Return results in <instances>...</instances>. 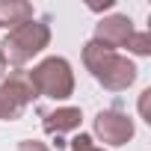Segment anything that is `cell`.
I'll return each mask as SVG.
<instances>
[{"instance_id":"obj_2","label":"cell","mask_w":151,"mask_h":151,"mask_svg":"<svg viewBox=\"0 0 151 151\" xmlns=\"http://www.w3.org/2000/svg\"><path fill=\"white\" fill-rule=\"evenodd\" d=\"M30 80L36 86L39 98H50V101H68L74 95V68L65 56H45L39 65H33Z\"/></svg>"},{"instance_id":"obj_5","label":"cell","mask_w":151,"mask_h":151,"mask_svg":"<svg viewBox=\"0 0 151 151\" xmlns=\"http://www.w3.org/2000/svg\"><path fill=\"white\" fill-rule=\"evenodd\" d=\"M136 74H139V68L133 65V59H127L124 53L113 50V53L95 68L92 77H95L107 92H124V89H130V86L136 83Z\"/></svg>"},{"instance_id":"obj_8","label":"cell","mask_w":151,"mask_h":151,"mask_svg":"<svg viewBox=\"0 0 151 151\" xmlns=\"http://www.w3.org/2000/svg\"><path fill=\"white\" fill-rule=\"evenodd\" d=\"M33 18H36V9L27 0H0V27L15 30V27L33 21Z\"/></svg>"},{"instance_id":"obj_3","label":"cell","mask_w":151,"mask_h":151,"mask_svg":"<svg viewBox=\"0 0 151 151\" xmlns=\"http://www.w3.org/2000/svg\"><path fill=\"white\" fill-rule=\"evenodd\" d=\"M36 86L30 80L27 68H15L9 71L3 83H0V122H15L21 119V113L36 101Z\"/></svg>"},{"instance_id":"obj_7","label":"cell","mask_w":151,"mask_h":151,"mask_svg":"<svg viewBox=\"0 0 151 151\" xmlns=\"http://www.w3.org/2000/svg\"><path fill=\"white\" fill-rule=\"evenodd\" d=\"M80 122H83V113L80 107H56L50 113H45L42 119V127L47 133H71V130H80Z\"/></svg>"},{"instance_id":"obj_1","label":"cell","mask_w":151,"mask_h":151,"mask_svg":"<svg viewBox=\"0 0 151 151\" xmlns=\"http://www.w3.org/2000/svg\"><path fill=\"white\" fill-rule=\"evenodd\" d=\"M47 45H50V24L33 18V21H27V24H21V27H15V30L6 33L3 45H0V53L6 56L9 65L24 68V65H27L30 59H36Z\"/></svg>"},{"instance_id":"obj_14","label":"cell","mask_w":151,"mask_h":151,"mask_svg":"<svg viewBox=\"0 0 151 151\" xmlns=\"http://www.w3.org/2000/svg\"><path fill=\"white\" fill-rule=\"evenodd\" d=\"M9 74V62H6V56L0 53V83H3V77Z\"/></svg>"},{"instance_id":"obj_13","label":"cell","mask_w":151,"mask_h":151,"mask_svg":"<svg viewBox=\"0 0 151 151\" xmlns=\"http://www.w3.org/2000/svg\"><path fill=\"white\" fill-rule=\"evenodd\" d=\"M148 98H151V89H145V92L139 95V113H142V119L151 124V116H148Z\"/></svg>"},{"instance_id":"obj_11","label":"cell","mask_w":151,"mask_h":151,"mask_svg":"<svg viewBox=\"0 0 151 151\" xmlns=\"http://www.w3.org/2000/svg\"><path fill=\"white\" fill-rule=\"evenodd\" d=\"M68 151H104V145H98L89 133H74L71 136V142H68Z\"/></svg>"},{"instance_id":"obj_4","label":"cell","mask_w":151,"mask_h":151,"mask_svg":"<svg viewBox=\"0 0 151 151\" xmlns=\"http://www.w3.org/2000/svg\"><path fill=\"white\" fill-rule=\"evenodd\" d=\"M92 130H95V136H98L104 145L122 148V145H127V142L133 139L136 124H133V119H130L127 113H122V110H101V113L92 119Z\"/></svg>"},{"instance_id":"obj_6","label":"cell","mask_w":151,"mask_h":151,"mask_svg":"<svg viewBox=\"0 0 151 151\" xmlns=\"http://www.w3.org/2000/svg\"><path fill=\"white\" fill-rule=\"evenodd\" d=\"M136 30H133V21L127 15H107V18H101L95 24V36L92 39L101 42V45H107V47H113V50H119V47L127 45V39Z\"/></svg>"},{"instance_id":"obj_9","label":"cell","mask_w":151,"mask_h":151,"mask_svg":"<svg viewBox=\"0 0 151 151\" xmlns=\"http://www.w3.org/2000/svg\"><path fill=\"white\" fill-rule=\"evenodd\" d=\"M110 53H113V47H107V45H101V42L89 39V42L83 45V65H86V71H89V74H95V68H98Z\"/></svg>"},{"instance_id":"obj_12","label":"cell","mask_w":151,"mask_h":151,"mask_svg":"<svg viewBox=\"0 0 151 151\" xmlns=\"http://www.w3.org/2000/svg\"><path fill=\"white\" fill-rule=\"evenodd\" d=\"M18 151H50L45 142H39V139H21L18 142Z\"/></svg>"},{"instance_id":"obj_10","label":"cell","mask_w":151,"mask_h":151,"mask_svg":"<svg viewBox=\"0 0 151 151\" xmlns=\"http://www.w3.org/2000/svg\"><path fill=\"white\" fill-rule=\"evenodd\" d=\"M133 56H151V33L148 30H142V33H133L130 39H127V45H124Z\"/></svg>"}]
</instances>
